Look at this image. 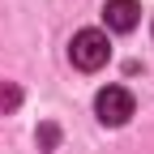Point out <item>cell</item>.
I'll return each mask as SVG.
<instances>
[{"instance_id": "1", "label": "cell", "mask_w": 154, "mask_h": 154, "mask_svg": "<svg viewBox=\"0 0 154 154\" xmlns=\"http://www.w3.org/2000/svg\"><path fill=\"white\" fill-rule=\"evenodd\" d=\"M69 60L82 69V73L103 69V64L111 60V43H107V34H103V30H77L73 43H69Z\"/></svg>"}, {"instance_id": "2", "label": "cell", "mask_w": 154, "mask_h": 154, "mask_svg": "<svg viewBox=\"0 0 154 154\" xmlns=\"http://www.w3.org/2000/svg\"><path fill=\"white\" fill-rule=\"evenodd\" d=\"M133 94L124 90V86H103L99 94H94V111H99V120L107 124V128H120V124H128V116H133Z\"/></svg>"}, {"instance_id": "3", "label": "cell", "mask_w": 154, "mask_h": 154, "mask_svg": "<svg viewBox=\"0 0 154 154\" xmlns=\"http://www.w3.org/2000/svg\"><path fill=\"white\" fill-rule=\"evenodd\" d=\"M103 17H107V30L128 34V30H137V22H141V5H137V0H107Z\"/></svg>"}, {"instance_id": "4", "label": "cell", "mask_w": 154, "mask_h": 154, "mask_svg": "<svg viewBox=\"0 0 154 154\" xmlns=\"http://www.w3.org/2000/svg\"><path fill=\"white\" fill-rule=\"evenodd\" d=\"M17 107H22V86L5 82V86H0V116H9V111H17Z\"/></svg>"}, {"instance_id": "5", "label": "cell", "mask_w": 154, "mask_h": 154, "mask_svg": "<svg viewBox=\"0 0 154 154\" xmlns=\"http://www.w3.org/2000/svg\"><path fill=\"white\" fill-rule=\"evenodd\" d=\"M56 141H60V128H56V124L38 128V146H43V150H56Z\"/></svg>"}]
</instances>
